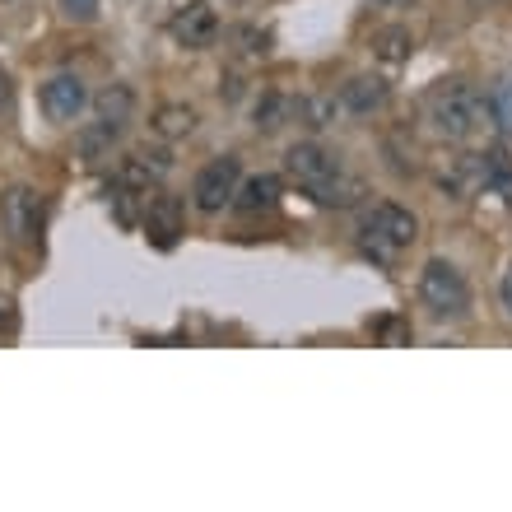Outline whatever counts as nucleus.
<instances>
[{
	"mask_svg": "<svg viewBox=\"0 0 512 512\" xmlns=\"http://www.w3.org/2000/svg\"><path fill=\"white\" fill-rule=\"evenodd\" d=\"M284 168H289V177H294L317 205H354L364 196V182L345 173L340 154H331V149L317 145V140H303V145L289 149V154H284Z\"/></svg>",
	"mask_w": 512,
	"mask_h": 512,
	"instance_id": "obj_1",
	"label": "nucleus"
},
{
	"mask_svg": "<svg viewBox=\"0 0 512 512\" xmlns=\"http://www.w3.org/2000/svg\"><path fill=\"white\" fill-rule=\"evenodd\" d=\"M415 243H419V219L396 201H378L359 224V247L378 266H396L401 252H410Z\"/></svg>",
	"mask_w": 512,
	"mask_h": 512,
	"instance_id": "obj_2",
	"label": "nucleus"
},
{
	"mask_svg": "<svg viewBox=\"0 0 512 512\" xmlns=\"http://www.w3.org/2000/svg\"><path fill=\"white\" fill-rule=\"evenodd\" d=\"M89 108H94V122L80 131V154H84V163L94 168V163L112 159V149H117L122 131L131 126V112H135L131 84H108L103 94L89 98Z\"/></svg>",
	"mask_w": 512,
	"mask_h": 512,
	"instance_id": "obj_3",
	"label": "nucleus"
},
{
	"mask_svg": "<svg viewBox=\"0 0 512 512\" xmlns=\"http://www.w3.org/2000/svg\"><path fill=\"white\" fill-rule=\"evenodd\" d=\"M485 112H489V103L480 98V89H475V84H461V80L438 84V89L424 98V117H429V126L443 135V140H471L475 126L485 122Z\"/></svg>",
	"mask_w": 512,
	"mask_h": 512,
	"instance_id": "obj_4",
	"label": "nucleus"
},
{
	"mask_svg": "<svg viewBox=\"0 0 512 512\" xmlns=\"http://www.w3.org/2000/svg\"><path fill=\"white\" fill-rule=\"evenodd\" d=\"M419 303L429 308L433 322H461L471 312V284L452 261L433 256L429 266L419 270Z\"/></svg>",
	"mask_w": 512,
	"mask_h": 512,
	"instance_id": "obj_5",
	"label": "nucleus"
},
{
	"mask_svg": "<svg viewBox=\"0 0 512 512\" xmlns=\"http://www.w3.org/2000/svg\"><path fill=\"white\" fill-rule=\"evenodd\" d=\"M238 182H243V159H238V154H219V159L205 163L201 173H196V182H191V205H196L201 215H219L224 205H233Z\"/></svg>",
	"mask_w": 512,
	"mask_h": 512,
	"instance_id": "obj_6",
	"label": "nucleus"
},
{
	"mask_svg": "<svg viewBox=\"0 0 512 512\" xmlns=\"http://www.w3.org/2000/svg\"><path fill=\"white\" fill-rule=\"evenodd\" d=\"M89 84L80 80V75H52V80L38 89V108L47 122L56 126H70V122H80L84 112H89Z\"/></svg>",
	"mask_w": 512,
	"mask_h": 512,
	"instance_id": "obj_7",
	"label": "nucleus"
},
{
	"mask_svg": "<svg viewBox=\"0 0 512 512\" xmlns=\"http://www.w3.org/2000/svg\"><path fill=\"white\" fill-rule=\"evenodd\" d=\"M38 224H42V201L33 187H10L0 191V233L10 243H33L38 238Z\"/></svg>",
	"mask_w": 512,
	"mask_h": 512,
	"instance_id": "obj_8",
	"label": "nucleus"
},
{
	"mask_svg": "<svg viewBox=\"0 0 512 512\" xmlns=\"http://www.w3.org/2000/svg\"><path fill=\"white\" fill-rule=\"evenodd\" d=\"M168 38L177 47H187V52H205V47H215L219 38V14L205 5V0H187L182 10H173L168 19Z\"/></svg>",
	"mask_w": 512,
	"mask_h": 512,
	"instance_id": "obj_9",
	"label": "nucleus"
},
{
	"mask_svg": "<svg viewBox=\"0 0 512 512\" xmlns=\"http://www.w3.org/2000/svg\"><path fill=\"white\" fill-rule=\"evenodd\" d=\"M391 84L382 75H354V80L340 84V108H350L354 117H373V112L387 108Z\"/></svg>",
	"mask_w": 512,
	"mask_h": 512,
	"instance_id": "obj_10",
	"label": "nucleus"
},
{
	"mask_svg": "<svg viewBox=\"0 0 512 512\" xmlns=\"http://www.w3.org/2000/svg\"><path fill=\"white\" fill-rule=\"evenodd\" d=\"M145 233L154 247H173L182 238V205H177V196H149Z\"/></svg>",
	"mask_w": 512,
	"mask_h": 512,
	"instance_id": "obj_11",
	"label": "nucleus"
},
{
	"mask_svg": "<svg viewBox=\"0 0 512 512\" xmlns=\"http://www.w3.org/2000/svg\"><path fill=\"white\" fill-rule=\"evenodd\" d=\"M196 122H201V112L191 108V103H163V108L149 117V131L173 145V140H187V135L196 131Z\"/></svg>",
	"mask_w": 512,
	"mask_h": 512,
	"instance_id": "obj_12",
	"label": "nucleus"
},
{
	"mask_svg": "<svg viewBox=\"0 0 512 512\" xmlns=\"http://www.w3.org/2000/svg\"><path fill=\"white\" fill-rule=\"evenodd\" d=\"M280 201V177H247V182H238V191H233V205L243 210V215H261V210H270V205Z\"/></svg>",
	"mask_w": 512,
	"mask_h": 512,
	"instance_id": "obj_13",
	"label": "nucleus"
},
{
	"mask_svg": "<svg viewBox=\"0 0 512 512\" xmlns=\"http://www.w3.org/2000/svg\"><path fill=\"white\" fill-rule=\"evenodd\" d=\"M284 117H298V98H284V94H266L256 103V131H280Z\"/></svg>",
	"mask_w": 512,
	"mask_h": 512,
	"instance_id": "obj_14",
	"label": "nucleus"
},
{
	"mask_svg": "<svg viewBox=\"0 0 512 512\" xmlns=\"http://www.w3.org/2000/svg\"><path fill=\"white\" fill-rule=\"evenodd\" d=\"M373 47H378L382 61L401 66V61H410V52H415V38H410V28H382L378 38H373Z\"/></svg>",
	"mask_w": 512,
	"mask_h": 512,
	"instance_id": "obj_15",
	"label": "nucleus"
},
{
	"mask_svg": "<svg viewBox=\"0 0 512 512\" xmlns=\"http://www.w3.org/2000/svg\"><path fill=\"white\" fill-rule=\"evenodd\" d=\"M485 103H489V117L499 122V131H503V135H512V75H508V80L494 84V94H489Z\"/></svg>",
	"mask_w": 512,
	"mask_h": 512,
	"instance_id": "obj_16",
	"label": "nucleus"
},
{
	"mask_svg": "<svg viewBox=\"0 0 512 512\" xmlns=\"http://www.w3.org/2000/svg\"><path fill=\"white\" fill-rule=\"evenodd\" d=\"M61 10L70 19H80V24H94L98 14H103V0H61Z\"/></svg>",
	"mask_w": 512,
	"mask_h": 512,
	"instance_id": "obj_17",
	"label": "nucleus"
},
{
	"mask_svg": "<svg viewBox=\"0 0 512 512\" xmlns=\"http://www.w3.org/2000/svg\"><path fill=\"white\" fill-rule=\"evenodd\" d=\"M19 331V308H14V298L0 289V336H14Z\"/></svg>",
	"mask_w": 512,
	"mask_h": 512,
	"instance_id": "obj_18",
	"label": "nucleus"
},
{
	"mask_svg": "<svg viewBox=\"0 0 512 512\" xmlns=\"http://www.w3.org/2000/svg\"><path fill=\"white\" fill-rule=\"evenodd\" d=\"M238 42H247V47H243L247 56H266L270 52V33H256V28H243V33H238Z\"/></svg>",
	"mask_w": 512,
	"mask_h": 512,
	"instance_id": "obj_19",
	"label": "nucleus"
},
{
	"mask_svg": "<svg viewBox=\"0 0 512 512\" xmlns=\"http://www.w3.org/2000/svg\"><path fill=\"white\" fill-rule=\"evenodd\" d=\"M10 103H14V80H10V70L0 66V117L10 112Z\"/></svg>",
	"mask_w": 512,
	"mask_h": 512,
	"instance_id": "obj_20",
	"label": "nucleus"
},
{
	"mask_svg": "<svg viewBox=\"0 0 512 512\" xmlns=\"http://www.w3.org/2000/svg\"><path fill=\"white\" fill-rule=\"evenodd\" d=\"M499 298H503V308L512 312V266L503 270V284H499Z\"/></svg>",
	"mask_w": 512,
	"mask_h": 512,
	"instance_id": "obj_21",
	"label": "nucleus"
},
{
	"mask_svg": "<svg viewBox=\"0 0 512 512\" xmlns=\"http://www.w3.org/2000/svg\"><path fill=\"white\" fill-rule=\"evenodd\" d=\"M382 5H391V0H382Z\"/></svg>",
	"mask_w": 512,
	"mask_h": 512,
	"instance_id": "obj_22",
	"label": "nucleus"
}]
</instances>
